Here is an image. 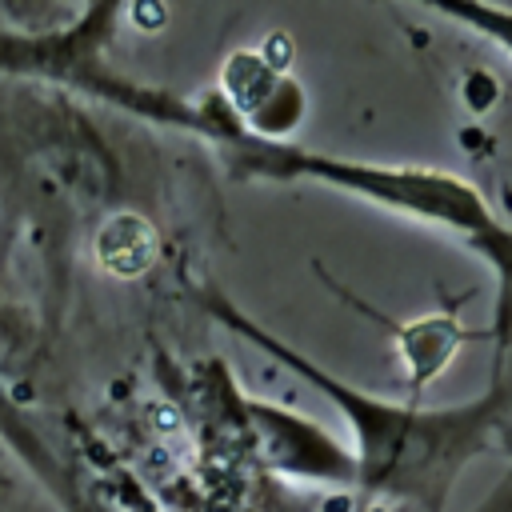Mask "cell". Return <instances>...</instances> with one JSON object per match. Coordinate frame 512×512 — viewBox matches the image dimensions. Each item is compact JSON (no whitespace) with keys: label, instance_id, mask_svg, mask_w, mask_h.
Listing matches in <instances>:
<instances>
[{"label":"cell","instance_id":"cell-1","mask_svg":"<svg viewBox=\"0 0 512 512\" xmlns=\"http://www.w3.org/2000/svg\"><path fill=\"white\" fill-rule=\"evenodd\" d=\"M96 252L108 268L116 272H136L140 264H148V232H140L136 240H124V216L108 220V228L96 240Z\"/></svg>","mask_w":512,"mask_h":512}]
</instances>
